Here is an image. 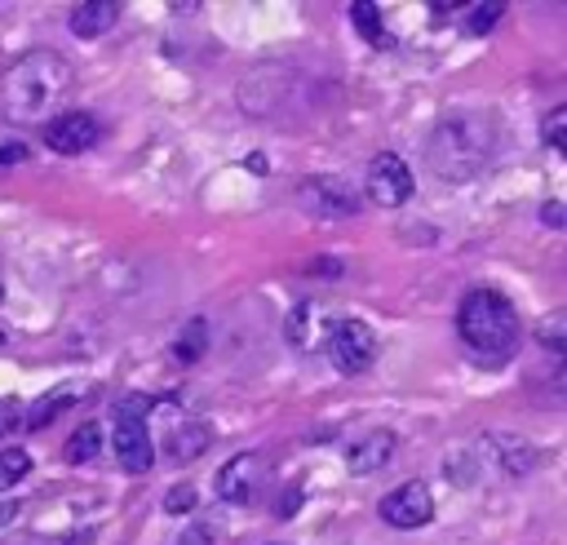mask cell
Wrapping results in <instances>:
<instances>
[{"mask_svg":"<svg viewBox=\"0 0 567 545\" xmlns=\"http://www.w3.org/2000/svg\"><path fill=\"white\" fill-rule=\"evenodd\" d=\"M501 18H505V4H496V0H478V4H470V9L461 13V31H465V35H487Z\"/></svg>","mask_w":567,"mask_h":545,"instance_id":"obj_20","label":"cell"},{"mask_svg":"<svg viewBox=\"0 0 567 545\" xmlns=\"http://www.w3.org/2000/svg\"><path fill=\"white\" fill-rule=\"evenodd\" d=\"M164 510H168V514H190V510H195V487H190V483H177V487H168V496H164Z\"/></svg>","mask_w":567,"mask_h":545,"instance_id":"obj_24","label":"cell"},{"mask_svg":"<svg viewBox=\"0 0 567 545\" xmlns=\"http://www.w3.org/2000/svg\"><path fill=\"white\" fill-rule=\"evenodd\" d=\"M18 510H22V505H18V501H0V527H4V523H9V518H13V514H18Z\"/></svg>","mask_w":567,"mask_h":545,"instance_id":"obj_31","label":"cell"},{"mask_svg":"<svg viewBox=\"0 0 567 545\" xmlns=\"http://www.w3.org/2000/svg\"><path fill=\"white\" fill-rule=\"evenodd\" d=\"M563 124H567V106H554L549 115H545V124H540V137H545V146L549 151H567V137H563Z\"/></svg>","mask_w":567,"mask_h":545,"instance_id":"obj_22","label":"cell"},{"mask_svg":"<svg viewBox=\"0 0 567 545\" xmlns=\"http://www.w3.org/2000/svg\"><path fill=\"white\" fill-rule=\"evenodd\" d=\"M208 443H213V430H208L204 421H190V425H177V430L168 434V456H173L177 465H186V461L204 456Z\"/></svg>","mask_w":567,"mask_h":545,"instance_id":"obj_15","label":"cell"},{"mask_svg":"<svg viewBox=\"0 0 567 545\" xmlns=\"http://www.w3.org/2000/svg\"><path fill=\"white\" fill-rule=\"evenodd\" d=\"M306 275H323V279H332V275H341V261H337V257H319V261L306 266Z\"/></svg>","mask_w":567,"mask_h":545,"instance_id":"obj_27","label":"cell"},{"mask_svg":"<svg viewBox=\"0 0 567 545\" xmlns=\"http://www.w3.org/2000/svg\"><path fill=\"white\" fill-rule=\"evenodd\" d=\"M204 350H208V323H204V319H190V323L177 332V341H173V359H177V363H195Z\"/></svg>","mask_w":567,"mask_h":545,"instance_id":"obj_18","label":"cell"},{"mask_svg":"<svg viewBox=\"0 0 567 545\" xmlns=\"http://www.w3.org/2000/svg\"><path fill=\"white\" fill-rule=\"evenodd\" d=\"M261 479H266V456L261 452H239L217 470V496L226 505H248L257 496Z\"/></svg>","mask_w":567,"mask_h":545,"instance_id":"obj_8","label":"cell"},{"mask_svg":"<svg viewBox=\"0 0 567 545\" xmlns=\"http://www.w3.org/2000/svg\"><path fill=\"white\" fill-rule=\"evenodd\" d=\"M111 448H115V461L124 474H146L151 461H155V443H151V430L137 412H115V425H111Z\"/></svg>","mask_w":567,"mask_h":545,"instance_id":"obj_6","label":"cell"},{"mask_svg":"<svg viewBox=\"0 0 567 545\" xmlns=\"http://www.w3.org/2000/svg\"><path fill=\"white\" fill-rule=\"evenodd\" d=\"M31 452L27 448H0V492H9L18 479H27Z\"/></svg>","mask_w":567,"mask_h":545,"instance_id":"obj_21","label":"cell"},{"mask_svg":"<svg viewBox=\"0 0 567 545\" xmlns=\"http://www.w3.org/2000/svg\"><path fill=\"white\" fill-rule=\"evenodd\" d=\"M394 448H399V439H394L390 430H372V434H363L359 443H350L346 470H350V474H377V470L394 456Z\"/></svg>","mask_w":567,"mask_h":545,"instance_id":"obj_13","label":"cell"},{"mask_svg":"<svg viewBox=\"0 0 567 545\" xmlns=\"http://www.w3.org/2000/svg\"><path fill=\"white\" fill-rule=\"evenodd\" d=\"M18 160H27V146H22V142L0 146V164H18Z\"/></svg>","mask_w":567,"mask_h":545,"instance_id":"obj_28","label":"cell"},{"mask_svg":"<svg viewBox=\"0 0 567 545\" xmlns=\"http://www.w3.org/2000/svg\"><path fill=\"white\" fill-rule=\"evenodd\" d=\"M115 18H120V4H115V0H84V4L71 9L66 27H71V35H80V40H97V35H106V31L115 27Z\"/></svg>","mask_w":567,"mask_h":545,"instance_id":"obj_14","label":"cell"},{"mask_svg":"<svg viewBox=\"0 0 567 545\" xmlns=\"http://www.w3.org/2000/svg\"><path fill=\"white\" fill-rule=\"evenodd\" d=\"M456 341L474 363H501L518 346V315L496 288H474L456 310Z\"/></svg>","mask_w":567,"mask_h":545,"instance_id":"obj_3","label":"cell"},{"mask_svg":"<svg viewBox=\"0 0 567 545\" xmlns=\"http://www.w3.org/2000/svg\"><path fill=\"white\" fill-rule=\"evenodd\" d=\"M323 350L332 354V363H337L341 372L354 377V372H368V368H372V359H377V332H372L363 319H337Z\"/></svg>","mask_w":567,"mask_h":545,"instance_id":"obj_4","label":"cell"},{"mask_svg":"<svg viewBox=\"0 0 567 545\" xmlns=\"http://www.w3.org/2000/svg\"><path fill=\"white\" fill-rule=\"evenodd\" d=\"M478 443L492 452V461H496V465H501V474H509V479H518V474L536 470V461H540L536 443H527V439H518V434H505V430L483 434Z\"/></svg>","mask_w":567,"mask_h":545,"instance_id":"obj_11","label":"cell"},{"mask_svg":"<svg viewBox=\"0 0 567 545\" xmlns=\"http://www.w3.org/2000/svg\"><path fill=\"white\" fill-rule=\"evenodd\" d=\"M244 164H248V168H252V173H257V177H261V173H266V168H270V164H266V155H261V151H252V155H248V160H244Z\"/></svg>","mask_w":567,"mask_h":545,"instance_id":"obj_30","label":"cell"},{"mask_svg":"<svg viewBox=\"0 0 567 545\" xmlns=\"http://www.w3.org/2000/svg\"><path fill=\"white\" fill-rule=\"evenodd\" d=\"M71 89V66L53 49H27L0 71V102L9 120H40L49 115Z\"/></svg>","mask_w":567,"mask_h":545,"instance_id":"obj_2","label":"cell"},{"mask_svg":"<svg viewBox=\"0 0 567 545\" xmlns=\"http://www.w3.org/2000/svg\"><path fill=\"white\" fill-rule=\"evenodd\" d=\"M66 403H75V385H53L49 394H40V399L22 412V425H27V430H40V425H49Z\"/></svg>","mask_w":567,"mask_h":545,"instance_id":"obj_16","label":"cell"},{"mask_svg":"<svg viewBox=\"0 0 567 545\" xmlns=\"http://www.w3.org/2000/svg\"><path fill=\"white\" fill-rule=\"evenodd\" d=\"M350 22H354V31H359L372 49H390V44H394V35L381 27V9H377V4H368V0L350 4Z\"/></svg>","mask_w":567,"mask_h":545,"instance_id":"obj_17","label":"cell"},{"mask_svg":"<svg viewBox=\"0 0 567 545\" xmlns=\"http://www.w3.org/2000/svg\"><path fill=\"white\" fill-rule=\"evenodd\" d=\"M377 510H381V518L390 527H403L408 532V527H425L434 518V496H430V487L421 479H408L394 492H385Z\"/></svg>","mask_w":567,"mask_h":545,"instance_id":"obj_7","label":"cell"},{"mask_svg":"<svg viewBox=\"0 0 567 545\" xmlns=\"http://www.w3.org/2000/svg\"><path fill=\"white\" fill-rule=\"evenodd\" d=\"M363 191H368L372 204L399 208V204L412 199V173H408V164H403L394 151H381V155H372V164H368Z\"/></svg>","mask_w":567,"mask_h":545,"instance_id":"obj_5","label":"cell"},{"mask_svg":"<svg viewBox=\"0 0 567 545\" xmlns=\"http://www.w3.org/2000/svg\"><path fill=\"white\" fill-rule=\"evenodd\" d=\"M13 425H22V403L18 399H0V434L13 430Z\"/></svg>","mask_w":567,"mask_h":545,"instance_id":"obj_25","label":"cell"},{"mask_svg":"<svg viewBox=\"0 0 567 545\" xmlns=\"http://www.w3.org/2000/svg\"><path fill=\"white\" fill-rule=\"evenodd\" d=\"M297 195H301V204H306L310 213H328V217H350V213L359 208L354 191H350L341 177H306Z\"/></svg>","mask_w":567,"mask_h":545,"instance_id":"obj_10","label":"cell"},{"mask_svg":"<svg viewBox=\"0 0 567 545\" xmlns=\"http://www.w3.org/2000/svg\"><path fill=\"white\" fill-rule=\"evenodd\" d=\"M536 337L545 341V350H554V354H558V350L567 346V315H563V310H554V315L536 328Z\"/></svg>","mask_w":567,"mask_h":545,"instance_id":"obj_23","label":"cell"},{"mask_svg":"<svg viewBox=\"0 0 567 545\" xmlns=\"http://www.w3.org/2000/svg\"><path fill=\"white\" fill-rule=\"evenodd\" d=\"M97 448H102V425H97V421H89V425H80V430L66 439L62 456H66L71 465H84V461H93V456H97Z\"/></svg>","mask_w":567,"mask_h":545,"instance_id":"obj_19","label":"cell"},{"mask_svg":"<svg viewBox=\"0 0 567 545\" xmlns=\"http://www.w3.org/2000/svg\"><path fill=\"white\" fill-rule=\"evenodd\" d=\"M332 323H337V319H332L323 306L301 301V306L292 310V319H288V337H292V346H297V350H319V346H328Z\"/></svg>","mask_w":567,"mask_h":545,"instance_id":"obj_12","label":"cell"},{"mask_svg":"<svg viewBox=\"0 0 567 545\" xmlns=\"http://www.w3.org/2000/svg\"><path fill=\"white\" fill-rule=\"evenodd\" d=\"M501 128L492 111H452L425 137V164L443 182H474L496 155Z\"/></svg>","mask_w":567,"mask_h":545,"instance_id":"obj_1","label":"cell"},{"mask_svg":"<svg viewBox=\"0 0 567 545\" xmlns=\"http://www.w3.org/2000/svg\"><path fill=\"white\" fill-rule=\"evenodd\" d=\"M540 217H545V226H563V204H558V199H549V204L540 208Z\"/></svg>","mask_w":567,"mask_h":545,"instance_id":"obj_29","label":"cell"},{"mask_svg":"<svg viewBox=\"0 0 567 545\" xmlns=\"http://www.w3.org/2000/svg\"><path fill=\"white\" fill-rule=\"evenodd\" d=\"M177 545H213V527H208V523H190Z\"/></svg>","mask_w":567,"mask_h":545,"instance_id":"obj_26","label":"cell"},{"mask_svg":"<svg viewBox=\"0 0 567 545\" xmlns=\"http://www.w3.org/2000/svg\"><path fill=\"white\" fill-rule=\"evenodd\" d=\"M0 301H4V284H0Z\"/></svg>","mask_w":567,"mask_h":545,"instance_id":"obj_32","label":"cell"},{"mask_svg":"<svg viewBox=\"0 0 567 545\" xmlns=\"http://www.w3.org/2000/svg\"><path fill=\"white\" fill-rule=\"evenodd\" d=\"M97 137H102V128L89 111H62L44 124V146L58 155H80V151L97 146Z\"/></svg>","mask_w":567,"mask_h":545,"instance_id":"obj_9","label":"cell"}]
</instances>
